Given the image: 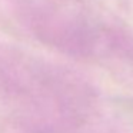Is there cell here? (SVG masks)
I'll list each match as a JSON object with an SVG mask.
<instances>
[]
</instances>
